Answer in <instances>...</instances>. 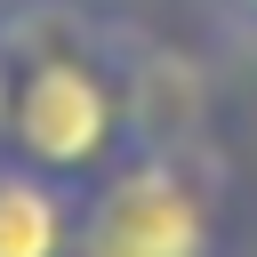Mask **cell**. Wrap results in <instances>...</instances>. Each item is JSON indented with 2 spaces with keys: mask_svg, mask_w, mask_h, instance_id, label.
Returning a JSON list of instances; mask_svg holds the SVG:
<instances>
[{
  "mask_svg": "<svg viewBox=\"0 0 257 257\" xmlns=\"http://www.w3.org/2000/svg\"><path fill=\"white\" fill-rule=\"evenodd\" d=\"M249 201L217 137H137L80 185L72 257H241Z\"/></svg>",
  "mask_w": 257,
  "mask_h": 257,
  "instance_id": "cell-2",
  "label": "cell"
},
{
  "mask_svg": "<svg viewBox=\"0 0 257 257\" xmlns=\"http://www.w3.org/2000/svg\"><path fill=\"white\" fill-rule=\"evenodd\" d=\"M209 16H217L241 48H257V0H209Z\"/></svg>",
  "mask_w": 257,
  "mask_h": 257,
  "instance_id": "cell-4",
  "label": "cell"
},
{
  "mask_svg": "<svg viewBox=\"0 0 257 257\" xmlns=\"http://www.w3.org/2000/svg\"><path fill=\"white\" fill-rule=\"evenodd\" d=\"M72 217H80V185L0 145V257H72Z\"/></svg>",
  "mask_w": 257,
  "mask_h": 257,
  "instance_id": "cell-3",
  "label": "cell"
},
{
  "mask_svg": "<svg viewBox=\"0 0 257 257\" xmlns=\"http://www.w3.org/2000/svg\"><path fill=\"white\" fill-rule=\"evenodd\" d=\"M8 153L88 185L145 137V32L120 0H0Z\"/></svg>",
  "mask_w": 257,
  "mask_h": 257,
  "instance_id": "cell-1",
  "label": "cell"
},
{
  "mask_svg": "<svg viewBox=\"0 0 257 257\" xmlns=\"http://www.w3.org/2000/svg\"><path fill=\"white\" fill-rule=\"evenodd\" d=\"M0 145H8V32H0Z\"/></svg>",
  "mask_w": 257,
  "mask_h": 257,
  "instance_id": "cell-5",
  "label": "cell"
}]
</instances>
